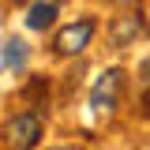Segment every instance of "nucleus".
<instances>
[{"instance_id":"7ed1b4c3","label":"nucleus","mask_w":150,"mask_h":150,"mask_svg":"<svg viewBox=\"0 0 150 150\" xmlns=\"http://www.w3.org/2000/svg\"><path fill=\"white\" fill-rule=\"evenodd\" d=\"M94 38V19H79V23H71V26H64L60 34H56L53 41V49L60 56H75V53H83L86 49V41Z\"/></svg>"},{"instance_id":"f257e3e1","label":"nucleus","mask_w":150,"mask_h":150,"mask_svg":"<svg viewBox=\"0 0 150 150\" xmlns=\"http://www.w3.org/2000/svg\"><path fill=\"white\" fill-rule=\"evenodd\" d=\"M8 146L11 150H34L38 139H41V120L34 112H19L15 120H8Z\"/></svg>"},{"instance_id":"39448f33","label":"nucleus","mask_w":150,"mask_h":150,"mask_svg":"<svg viewBox=\"0 0 150 150\" xmlns=\"http://www.w3.org/2000/svg\"><path fill=\"white\" fill-rule=\"evenodd\" d=\"M53 19H56V4H53V0H49V4H45V0H38L34 8L26 11V26H30V30H45Z\"/></svg>"},{"instance_id":"423d86ee","label":"nucleus","mask_w":150,"mask_h":150,"mask_svg":"<svg viewBox=\"0 0 150 150\" xmlns=\"http://www.w3.org/2000/svg\"><path fill=\"white\" fill-rule=\"evenodd\" d=\"M23 64H26V45L11 38V41L4 45V68H23Z\"/></svg>"},{"instance_id":"20e7f679","label":"nucleus","mask_w":150,"mask_h":150,"mask_svg":"<svg viewBox=\"0 0 150 150\" xmlns=\"http://www.w3.org/2000/svg\"><path fill=\"white\" fill-rule=\"evenodd\" d=\"M139 34H143V15H120V19L109 26V38H112V45H116V49L131 45Z\"/></svg>"},{"instance_id":"9d476101","label":"nucleus","mask_w":150,"mask_h":150,"mask_svg":"<svg viewBox=\"0 0 150 150\" xmlns=\"http://www.w3.org/2000/svg\"><path fill=\"white\" fill-rule=\"evenodd\" d=\"M116 4H135V0H116Z\"/></svg>"},{"instance_id":"0eeeda50","label":"nucleus","mask_w":150,"mask_h":150,"mask_svg":"<svg viewBox=\"0 0 150 150\" xmlns=\"http://www.w3.org/2000/svg\"><path fill=\"white\" fill-rule=\"evenodd\" d=\"M139 79H143V86H150V60L143 64V75H139Z\"/></svg>"},{"instance_id":"6e6552de","label":"nucleus","mask_w":150,"mask_h":150,"mask_svg":"<svg viewBox=\"0 0 150 150\" xmlns=\"http://www.w3.org/2000/svg\"><path fill=\"white\" fill-rule=\"evenodd\" d=\"M143 116H150V86H146V94H143Z\"/></svg>"},{"instance_id":"1a4fd4ad","label":"nucleus","mask_w":150,"mask_h":150,"mask_svg":"<svg viewBox=\"0 0 150 150\" xmlns=\"http://www.w3.org/2000/svg\"><path fill=\"white\" fill-rule=\"evenodd\" d=\"M53 150H75V146H53Z\"/></svg>"},{"instance_id":"f03ea898","label":"nucleus","mask_w":150,"mask_h":150,"mask_svg":"<svg viewBox=\"0 0 150 150\" xmlns=\"http://www.w3.org/2000/svg\"><path fill=\"white\" fill-rule=\"evenodd\" d=\"M120 86H124V71L109 68V71L94 83V90H90V105H94V112H105V116H109V112L116 109V101H120Z\"/></svg>"}]
</instances>
